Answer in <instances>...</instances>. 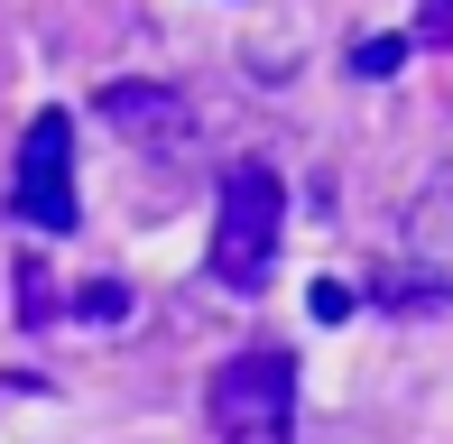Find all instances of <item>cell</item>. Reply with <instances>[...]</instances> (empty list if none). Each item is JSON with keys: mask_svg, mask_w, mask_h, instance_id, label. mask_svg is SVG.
<instances>
[{"mask_svg": "<svg viewBox=\"0 0 453 444\" xmlns=\"http://www.w3.org/2000/svg\"><path fill=\"white\" fill-rule=\"evenodd\" d=\"M278 232H287V186L269 157H241L222 176V204H213V278L232 296H259L278 278Z\"/></svg>", "mask_w": 453, "mask_h": 444, "instance_id": "cell-1", "label": "cell"}, {"mask_svg": "<svg viewBox=\"0 0 453 444\" xmlns=\"http://www.w3.org/2000/svg\"><path fill=\"white\" fill-rule=\"evenodd\" d=\"M213 426H222V444H287L296 435V361L232 352L213 371Z\"/></svg>", "mask_w": 453, "mask_h": 444, "instance_id": "cell-2", "label": "cell"}, {"mask_svg": "<svg viewBox=\"0 0 453 444\" xmlns=\"http://www.w3.org/2000/svg\"><path fill=\"white\" fill-rule=\"evenodd\" d=\"M10 222L74 232V120H65V111H37L28 139H19V167H10Z\"/></svg>", "mask_w": 453, "mask_h": 444, "instance_id": "cell-3", "label": "cell"}, {"mask_svg": "<svg viewBox=\"0 0 453 444\" xmlns=\"http://www.w3.org/2000/svg\"><path fill=\"white\" fill-rule=\"evenodd\" d=\"M407 259H417V278H388L380 306H444L453 296V186H426L417 204H407Z\"/></svg>", "mask_w": 453, "mask_h": 444, "instance_id": "cell-4", "label": "cell"}, {"mask_svg": "<svg viewBox=\"0 0 453 444\" xmlns=\"http://www.w3.org/2000/svg\"><path fill=\"white\" fill-rule=\"evenodd\" d=\"M102 120H111L130 149H149V157L195 149V111H185V93H167V84H111L102 93Z\"/></svg>", "mask_w": 453, "mask_h": 444, "instance_id": "cell-5", "label": "cell"}, {"mask_svg": "<svg viewBox=\"0 0 453 444\" xmlns=\"http://www.w3.org/2000/svg\"><path fill=\"white\" fill-rule=\"evenodd\" d=\"M398 65H407V37H361V47H352V74H361V84H388Z\"/></svg>", "mask_w": 453, "mask_h": 444, "instance_id": "cell-6", "label": "cell"}, {"mask_svg": "<svg viewBox=\"0 0 453 444\" xmlns=\"http://www.w3.org/2000/svg\"><path fill=\"white\" fill-rule=\"evenodd\" d=\"M74 315H93V325H120V315H130V287H120V278H93V287H74Z\"/></svg>", "mask_w": 453, "mask_h": 444, "instance_id": "cell-7", "label": "cell"}, {"mask_svg": "<svg viewBox=\"0 0 453 444\" xmlns=\"http://www.w3.org/2000/svg\"><path fill=\"white\" fill-rule=\"evenodd\" d=\"M19 287H28V296H19V306H28V325H47V315H56V278L37 269V259H19Z\"/></svg>", "mask_w": 453, "mask_h": 444, "instance_id": "cell-8", "label": "cell"}, {"mask_svg": "<svg viewBox=\"0 0 453 444\" xmlns=\"http://www.w3.org/2000/svg\"><path fill=\"white\" fill-rule=\"evenodd\" d=\"M407 47H453V0H426L417 28H407Z\"/></svg>", "mask_w": 453, "mask_h": 444, "instance_id": "cell-9", "label": "cell"}, {"mask_svg": "<svg viewBox=\"0 0 453 444\" xmlns=\"http://www.w3.org/2000/svg\"><path fill=\"white\" fill-rule=\"evenodd\" d=\"M305 306H315V325H342V315H352V287H342V278H315Z\"/></svg>", "mask_w": 453, "mask_h": 444, "instance_id": "cell-10", "label": "cell"}]
</instances>
